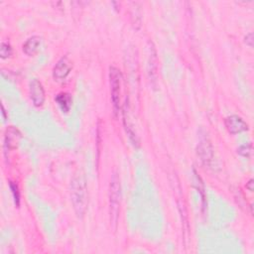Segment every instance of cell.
Segmentation results:
<instances>
[{"label":"cell","mask_w":254,"mask_h":254,"mask_svg":"<svg viewBox=\"0 0 254 254\" xmlns=\"http://www.w3.org/2000/svg\"><path fill=\"white\" fill-rule=\"evenodd\" d=\"M71 198L77 216L83 219L86 215L89 199H88V187L86 178L79 174L76 175L71 183Z\"/></svg>","instance_id":"1"},{"label":"cell","mask_w":254,"mask_h":254,"mask_svg":"<svg viewBox=\"0 0 254 254\" xmlns=\"http://www.w3.org/2000/svg\"><path fill=\"white\" fill-rule=\"evenodd\" d=\"M121 205V185L120 179L116 172L111 176L110 185H109V216L110 223L114 229H116L117 222L119 218Z\"/></svg>","instance_id":"2"},{"label":"cell","mask_w":254,"mask_h":254,"mask_svg":"<svg viewBox=\"0 0 254 254\" xmlns=\"http://www.w3.org/2000/svg\"><path fill=\"white\" fill-rule=\"evenodd\" d=\"M121 80L122 75L116 67L109 68V83L111 91V101L113 105L114 114L117 115L120 109V94H121Z\"/></svg>","instance_id":"3"},{"label":"cell","mask_w":254,"mask_h":254,"mask_svg":"<svg viewBox=\"0 0 254 254\" xmlns=\"http://www.w3.org/2000/svg\"><path fill=\"white\" fill-rule=\"evenodd\" d=\"M197 153L202 163L205 166L207 167L212 166V164L214 163V148L206 132L203 134L202 132H200V139L197 147Z\"/></svg>","instance_id":"4"},{"label":"cell","mask_w":254,"mask_h":254,"mask_svg":"<svg viewBox=\"0 0 254 254\" xmlns=\"http://www.w3.org/2000/svg\"><path fill=\"white\" fill-rule=\"evenodd\" d=\"M73 69V63L67 56L62 57L55 65L53 69V78L57 82L66 80Z\"/></svg>","instance_id":"5"},{"label":"cell","mask_w":254,"mask_h":254,"mask_svg":"<svg viewBox=\"0 0 254 254\" xmlns=\"http://www.w3.org/2000/svg\"><path fill=\"white\" fill-rule=\"evenodd\" d=\"M29 95L33 104L40 107L45 102V91L42 83L37 79H32L29 83Z\"/></svg>","instance_id":"6"},{"label":"cell","mask_w":254,"mask_h":254,"mask_svg":"<svg viewBox=\"0 0 254 254\" xmlns=\"http://www.w3.org/2000/svg\"><path fill=\"white\" fill-rule=\"evenodd\" d=\"M225 126L229 133L239 134L248 130V124L238 115H230L225 118Z\"/></svg>","instance_id":"7"},{"label":"cell","mask_w":254,"mask_h":254,"mask_svg":"<svg viewBox=\"0 0 254 254\" xmlns=\"http://www.w3.org/2000/svg\"><path fill=\"white\" fill-rule=\"evenodd\" d=\"M20 138H21V133L17 128H15V127L10 126L6 129V132L4 135V144H3L4 154L6 158H7V153L11 149H14L16 147Z\"/></svg>","instance_id":"8"},{"label":"cell","mask_w":254,"mask_h":254,"mask_svg":"<svg viewBox=\"0 0 254 254\" xmlns=\"http://www.w3.org/2000/svg\"><path fill=\"white\" fill-rule=\"evenodd\" d=\"M42 38L39 36H33L29 38L23 45V52L27 56H34L40 49Z\"/></svg>","instance_id":"9"},{"label":"cell","mask_w":254,"mask_h":254,"mask_svg":"<svg viewBox=\"0 0 254 254\" xmlns=\"http://www.w3.org/2000/svg\"><path fill=\"white\" fill-rule=\"evenodd\" d=\"M55 101L57 102V104L60 106V108L62 109L63 112H69L71 107H72V96L70 94L68 93H61L59 95H56L55 97Z\"/></svg>","instance_id":"10"},{"label":"cell","mask_w":254,"mask_h":254,"mask_svg":"<svg viewBox=\"0 0 254 254\" xmlns=\"http://www.w3.org/2000/svg\"><path fill=\"white\" fill-rule=\"evenodd\" d=\"M12 47L7 42H2L1 47H0V56L2 59H8L12 55Z\"/></svg>","instance_id":"11"},{"label":"cell","mask_w":254,"mask_h":254,"mask_svg":"<svg viewBox=\"0 0 254 254\" xmlns=\"http://www.w3.org/2000/svg\"><path fill=\"white\" fill-rule=\"evenodd\" d=\"M9 187H10V190L12 192V195H13V199H14V202H15V205L17 207H19L20 205V192H19V188L17 186L16 183L10 181L9 182Z\"/></svg>","instance_id":"12"},{"label":"cell","mask_w":254,"mask_h":254,"mask_svg":"<svg viewBox=\"0 0 254 254\" xmlns=\"http://www.w3.org/2000/svg\"><path fill=\"white\" fill-rule=\"evenodd\" d=\"M237 153L243 157H250L251 153H252V144L251 143H247V144H243L240 147L237 148Z\"/></svg>","instance_id":"13"},{"label":"cell","mask_w":254,"mask_h":254,"mask_svg":"<svg viewBox=\"0 0 254 254\" xmlns=\"http://www.w3.org/2000/svg\"><path fill=\"white\" fill-rule=\"evenodd\" d=\"M244 42H245V44H246L247 46H249L250 48H252V47H253V34H252V33L247 34V35L245 36V38H244Z\"/></svg>","instance_id":"14"},{"label":"cell","mask_w":254,"mask_h":254,"mask_svg":"<svg viewBox=\"0 0 254 254\" xmlns=\"http://www.w3.org/2000/svg\"><path fill=\"white\" fill-rule=\"evenodd\" d=\"M253 180L250 179L249 182L246 184V188L248 189V190H250V192H253Z\"/></svg>","instance_id":"15"},{"label":"cell","mask_w":254,"mask_h":254,"mask_svg":"<svg viewBox=\"0 0 254 254\" xmlns=\"http://www.w3.org/2000/svg\"><path fill=\"white\" fill-rule=\"evenodd\" d=\"M1 108H2V115H3V118H4V120H6V119H7V115H6V111H5V108H4L3 104L1 105Z\"/></svg>","instance_id":"16"}]
</instances>
